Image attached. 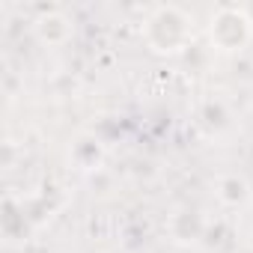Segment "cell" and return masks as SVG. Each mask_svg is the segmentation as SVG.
<instances>
[{
	"label": "cell",
	"mask_w": 253,
	"mask_h": 253,
	"mask_svg": "<svg viewBox=\"0 0 253 253\" xmlns=\"http://www.w3.org/2000/svg\"><path fill=\"white\" fill-rule=\"evenodd\" d=\"M253 39V21L244 6H220L209 18V42L220 54H238Z\"/></svg>",
	"instance_id": "7a4b0ae2"
},
{
	"label": "cell",
	"mask_w": 253,
	"mask_h": 253,
	"mask_svg": "<svg viewBox=\"0 0 253 253\" xmlns=\"http://www.w3.org/2000/svg\"><path fill=\"white\" fill-rule=\"evenodd\" d=\"M72 30H75L72 18H69L66 12H57V9H51V12H45V15H39V18L33 21V36H36L42 45H48V48L66 45V42L72 39Z\"/></svg>",
	"instance_id": "3957f363"
},
{
	"label": "cell",
	"mask_w": 253,
	"mask_h": 253,
	"mask_svg": "<svg viewBox=\"0 0 253 253\" xmlns=\"http://www.w3.org/2000/svg\"><path fill=\"white\" fill-rule=\"evenodd\" d=\"M214 197L229 206V209H238L250 200V185L238 176V173H226V176H217L214 182Z\"/></svg>",
	"instance_id": "8992f818"
},
{
	"label": "cell",
	"mask_w": 253,
	"mask_h": 253,
	"mask_svg": "<svg viewBox=\"0 0 253 253\" xmlns=\"http://www.w3.org/2000/svg\"><path fill=\"white\" fill-rule=\"evenodd\" d=\"M69 161L81 173H98L104 161V143L95 134H78L69 146Z\"/></svg>",
	"instance_id": "277c9868"
},
{
	"label": "cell",
	"mask_w": 253,
	"mask_h": 253,
	"mask_svg": "<svg viewBox=\"0 0 253 253\" xmlns=\"http://www.w3.org/2000/svg\"><path fill=\"white\" fill-rule=\"evenodd\" d=\"M191 15L182 6H158L152 15L143 21V39L155 54L176 57L191 48L194 42V27Z\"/></svg>",
	"instance_id": "6da1fadb"
},
{
	"label": "cell",
	"mask_w": 253,
	"mask_h": 253,
	"mask_svg": "<svg viewBox=\"0 0 253 253\" xmlns=\"http://www.w3.org/2000/svg\"><path fill=\"white\" fill-rule=\"evenodd\" d=\"M170 235L179 244H197L206 235V217L197 209H179L170 217Z\"/></svg>",
	"instance_id": "5b68a950"
}]
</instances>
